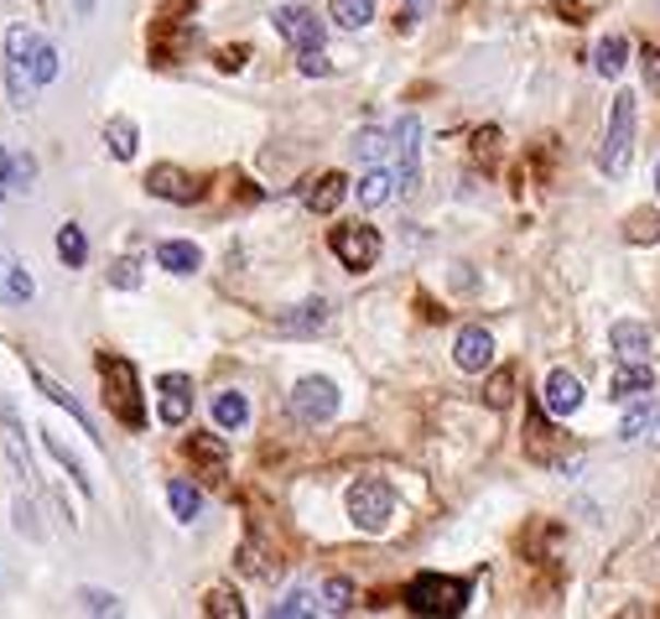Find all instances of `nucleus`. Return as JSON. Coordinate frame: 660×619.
Segmentation results:
<instances>
[{
  "mask_svg": "<svg viewBox=\"0 0 660 619\" xmlns=\"http://www.w3.org/2000/svg\"><path fill=\"white\" fill-rule=\"evenodd\" d=\"M135 141H141V130H135V120H126V115H115L105 126V147L115 151V162H130V156H135Z\"/></svg>",
  "mask_w": 660,
  "mask_h": 619,
  "instance_id": "27",
  "label": "nucleus"
},
{
  "mask_svg": "<svg viewBox=\"0 0 660 619\" xmlns=\"http://www.w3.org/2000/svg\"><path fill=\"white\" fill-rule=\"evenodd\" d=\"M79 604H84V615H120V598L105 588H79Z\"/></svg>",
  "mask_w": 660,
  "mask_h": 619,
  "instance_id": "38",
  "label": "nucleus"
},
{
  "mask_svg": "<svg viewBox=\"0 0 660 619\" xmlns=\"http://www.w3.org/2000/svg\"><path fill=\"white\" fill-rule=\"evenodd\" d=\"M239 63H245V47H224V52H219V68H229V73H235Z\"/></svg>",
  "mask_w": 660,
  "mask_h": 619,
  "instance_id": "46",
  "label": "nucleus"
},
{
  "mask_svg": "<svg viewBox=\"0 0 660 619\" xmlns=\"http://www.w3.org/2000/svg\"><path fill=\"white\" fill-rule=\"evenodd\" d=\"M650 385H656L650 364H645V360H624V370L614 375V401H635V396H645Z\"/></svg>",
  "mask_w": 660,
  "mask_h": 619,
  "instance_id": "22",
  "label": "nucleus"
},
{
  "mask_svg": "<svg viewBox=\"0 0 660 619\" xmlns=\"http://www.w3.org/2000/svg\"><path fill=\"white\" fill-rule=\"evenodd\" d=\"M73 16H94V0H73Z\"/></svg>",
  "mask_w": 660,
  "mask_h": 619,
  "instance_id": "49",
  "label": "nucleus"
},
{
  "mask_svg": "<svg viewBox=\"0 0 660 619\" xmlns=\"http://www.w3.org/2000/svg\"><path fill=\"white\" fill-rule=\"evenodd\" d=\"M422 5H426V0H411V5H405V16H401V26L416 22V11H422Z\"/></svg>",
  "mask_w": 660,
  "mask_h": 619,
  "instance_id": "48",
  "label": "nucleus"
},
{
  "mask_svg": "<svg viewBox=\"0 0 660 619\" xmlns=\"http://www.w3.org/2000/svg\"><path fill=\"white\" fill-rule=\"evenodd\" d=\"M609 343H614L618 360H650V354H656V334L635 318H618L614 328H609Z\"/></svg>",
  "mask_w": 660,
  "mask_h": 619,
  "instance_id": "15",
  "label": "nucleus"
},
{
  "mask_svg": "<svg viewBox=\"0 0 660 619\" xmlns=\"http://www.w3.org/2000/svg\"><path fill=\"white\" fill-rule=\"evenodd\" d=\"M452 364H458L463 375L490 370V364H494V334H490V328H463L458 343H452Z\"/></svg>",
  "mask_w": 660,
  "mask_h": 619,
  "instance_id": "13",
  "label": "nucleus"
},
{
  "mask_svg": "<svg viewBox=\"0 0 660 619\" xmlns=\"http://www.w3.org/2000/svg\"><path fill=\"white\" fill-rule=\"evenodd\" d=\"M396 183L401 192L422 188V120L416 115H401V126H396Z\"/></svg>",
  "mask_w": 660,
  "mask_h": 619,
  "instance_id": "8",
  "label": "nucleus"
},
{
  "mask_svg": "<svg viewBox=\"0 0 660 619\" xmlns=\"http://www.w3.org/2000/svg\"><path fill=\"white\" fill-rule=\"evenodd\" d=\"M396 188H401V183H396V172H385V167H369L360 177V203L364 209H380V203H390V198H396Z\"/></svg>",
  "mask_w": 660,
  "mask_h": 619,
  "instance_id": "21",
  "label": "nucleus"
},
{
  "mask_svg": "<svg viewBox=\"0 0 660 619\" xmlns=\"http://www.w3.org/2000/svg\"><path fill=\"white\" fill-rule=\"evenodd\" d=\"M109 281H115L120 292H135V287H141V266H135V260H115V266H109Z\"/></svg>",
  "mask_w": 660,
  "mask_h": 619,
  "instance_id": "41",
  "label": "nucleus"
},
{
  "mask_svg": "<svg viewBox=\"0 0 660 619\" xmlns=\"http://www.w3.org/2000/svg\"><path fill=\"white\" fill-rule=\"evenodd\" d=\"M271 22H276V32H281V37H286L292 47H297V52H318L322 37H328V26H322L318 16L307 11V5H281Z\"/></svg>",
  "mask_w": 660,
  "mask_h": 619,
  "instance_id": "9",
  "label": "nucleus"
},
{
  "mask_svg": "<svg viewBox=\"0 0 660 619\" xmlns=\"http://www.w3.org/2000/svg\"><path fill=\"white\" fill-rule=\"evenodd\" d=\"M469 577H448V573H416L405 583V604L416 615H463L469 609Z\"/></svg>",
  "mask_w": 660,
  "mask_h": 619,
  "instance_id": "2",
  "label": "nucleus"
},
{
  "mask_svg": "<svg viewBox=\"0 0 660 619\" xmlns=\"http://www.w3.org/2000/svg\"><path fill=\"white\" fill-rule=\"evenodd\" d=\"M0 443H5V458H11V469H16V479H22L26 490L37 484V464H32V453H26V428L22 417H16V406H0Z\"/></svg>",
  "mask_w": 660,
  "mask_h": 619,
  "instance_id": "11",
  "label": "nucleus"
},
{
  "mask_svg": "<svg viewBox=\"0 0 660 619\" xmlns=\"http://www.w3.org/2000/svg\"><path fill=\"white\" fill-rule=\"evenodd\" d=\"M650 422H656V401H650V396H635V406L624 411V428H618V437H639Z\"/></svg>",
  "mask_w": 660,
  "mask_h": 619,
  "instance_id": "35",
  "label": "nucleus"
},
{
  "mask_svg": "<svg viewBox=\"0 0 660 619\" xmlns=\"http://www.w3.org/2000/svg\"><path fill=\"white\" fill-rule=\"evenodd\" d=\"M167 505H172V515H177V521H198V515H203V494L192 490L188 479H172L167 484Z\"/></svg>",
  "mask_w": 660,
  "mask_h": 619,
  "instance_id": "28",
  "label": "nucleus"
},
{
  "mask_svg": "<svg viewBox=\"0 0 660 619\" xmlns=\"http://www.w3.org/2000/svg\"><path fill=\"white\" fill-rule=\"evenodd\" d=\"M639 73H645V89L660 100V47H639Z\"/></svg>",
  "mask_w": 660,
  "mask_h": 619,
  "instance_id": "39",
  "label": "nucleus"
},
{
  "mask_svg": "<svg viewBox=\"0 0 660 619\" xmlns=\"http://www.w3.org/2000/svg\"><path fill=\"white\" fill-rule=\"evenodd\" d=\"M650 443H660V417H656V437H650Z\"/></svg>",
  "mask_w": 660,
  "mask_h": 619,
  "instance_id": "50",
  "label": "nucleus"
},
{
  "mask_svg": "<svg viewBox=\"0 0 660 619\" xmlns=\"http://www.w3.org/2000/svg\"><path fill=\"white\" fill-rule=\"evenodd\" d=\"M656 188H660V167H656Z\"/></svg>",
  "mask_w": 660,
  "mask_h": 619,
  "instance_id": "51",
  "label": "nucleus"
},
{
  "mask_svg": "<svg viewBox=\"0 0 660 619\" xmlns=\"http://www.w3.org/2000/svg\"><path fill=\"white\" fill-rule=\"evenodd\" d=\"M339 385L333 381H322V375H307V381H297L292 385V417L297 422H307V428H322V422H333L339 417Z\"/></svg>",
  "mask_w": 660,
  "mask_h": 619,
  "instance_id": "5",
  "label": "nucleus"
},
{
  "mask_svg": "<svg viewBox=\"0 0 660 619\" xmlns=\"http://www.w3.org/2000/svg\"><path fill=\"white\" fill-rule=\"evenodd\" d=\"M43 448L52 453L58 464H63V469H68V479H73L79 490H84V494H94V479H89V469H84V464H79V453L68 448V443H63V437H58V432H43Z\"/></svg>",
  "mask_w": 660,
  "mask_h": 619,
  "instance_id": "24",
  "label": "nucleus"
},
{
  "mask_svg": "<svg viewBox=\"0 0 660 619\" xmlns=\"http://www.w3.org/2000/svg\"><path fill=\"white\" fill-rule=\"evenodd\" d=\"M396 515V490L385 479H354L349 484V521L360 532H385Z\"/></svg>",
  "mask_w": 660,
  "mask_h": 619,
  "instance_id": "4",
  "label": "nucleus"
},
{
  "mask_svg": "<svg viewBox=\"0 0 660 619\" xmlns=\"http://www.w3.org/2000/svg\"><path fill=\"white\" fill-rule=\"evenodd\" d=\"M32 292H37V281H32V271H26L22 260H11V266H0V297L11 302H32Z\"/></svg>",
  "mask_w": 660,
  "mask_h": 619,
  "instance_id": "26",
  "label": "nucleus"
},
{
  "mask_svg": "<svg viewBox=\"0 0 660 619\" xmlns=\"http://www.w3.org/2000/svg\"><path fill=\"white\" fill-rule=\"evenodd\" d=\"M188 458L209 474V479H219L224 464H229V448H224V437H213V432H192V437H188Z\"/></svg>",
  "mask_w": 660,
  "mask_h": 619,
  "instance_id": "20",
  "label": "nucleus"
},
{
  "mask_svg": "<svg viewBox=\"0 0 660 619\" xmlns=\"http://www.w3.org/2000/svg\"><path fill=\"white\" fill-rule=\"evenodd\" d=\"M302 73H307V79H328V73H333V63L322 58V47L318 52H302Z\"/></svg>",
  "mask_w": 660,
  "mask_h": 619,
  "instance_id": "44",
  "label": "nucleus"
},
{
  "mask_svg": "<svg viewBox=\"0 0 660 619\" xmlns=\"http://www.w3.org/2000/svg\"><path fill=\"white\" fill-rule=\"evenodd\" d=\"M556 11H562V16H567V22H582V5H577V0H556Z\"/></svg>",
  "mask_w": 660,
  "mask_h": 619,
  "instance_id": "47",
  "label": "nucleus"
},
{
  "mask_svg": "<svg viewBox=\"0 0 660 619\" xmlns=\"http://www.w3.org/2000/svg\"><path fill=\"white\" fill-rule=\"evenodd\" d=\"M349 604H354V583H349V577H328V583H322V609H328V615H343Z\"/></svg>",
  "mask_w": 660,
  "mask_h": 619,
  "instance_id": "37",
  "label": "nucleus"
},
{
  "mask_svg": "<svg viewBox=\"0 0 660 619\" xmlns=\"http://www.w3.org/2000/svg\"><path fill=\"white\" fill-rule=\"evenodd\" d=\"M156 266L172 271V277H192V271L203 266V250H198L192 240H162V245H156Z\"/></svg>",
  "mask_w": 660,
  "mask_h": 619,
  "instance_id": "19",
  "label": "nucleus"
},
{
  "mask_svg": "<svg viewBox=\"0 0 660 619\" xmlns=\"http://www.w3.org/2000/svg\"><path fill=\"white\" fill-rule=\"evenodd\" d=\"M328 323H333V302H328V297H307V302H297L292 313H281L276 334H286V339H313V334H322Z\"/></svg>",
  "mask_w": 660,
  "mask_h": 619,
  "instance_id": "10",
  "label": "nucleus"
},
{
  "mask_svg": "<svg viewBox=\"0 0 660 619\" xmlns=\"http://www.w3.org/2000/svg\"><path fill=\"white\" fill-rule=\"evenodd\" d=\"M0 198H16V156L0 147Z\"/></svg>",
  "mask_w": 660,
  "mask_h": 619,
  "instance_id": "43",
  "label": "nucleus"
},
{
  "mask_svg": "<svg viewBox=\"0 0 660 619\" xmlns=\"http://www.w3.org/2000/svg\"><path fill=\"white\" fill-rule=\"evenodd\" d=\"M593 63L603 79H624V68H629V37H603L593 52Z\"/></svg>",
  "mask_w": 660,
  "mask_h": 619,
  "instance_id": "25",
  "label": "nucleus"
},
{
  "mask_svg": "<svg viewBox=\"0 0 660 619\" xmlns=\"http://www.w3.org/2000/svg\"><path fill=\"white\" fill-rule=\"evenodd\" d=\"M11 515H16V532H22V536H32V541H43V536H47L43 515H37V505H32L26 494H16V500H11Z\"/></svg>",
  "mask_w": 660,
  "mask_h": 619,
  "instance_id": "34",
  "label": "nucleus"
},
{
  "mask_svg": "<svg viewBox=\"0 0 660 619\" xmlns=\"http://www.w3.org/2000/svg\"><path fill=\"white\" fill-rule=\"evenodd\" d=\"M146 188H151V198H162V203H192V198H198V183H192L182 167H151Z\"/></svg>",
  "mask_w": 660,
  "mask_h": 619,
  "instance_id": "17",
  "label": "nucleus"
},
{
  "mask_svg": "<svg viewBox=\"0 0 660 619\" xmlns=\"http://www.w3.org/2000/svg\"><path fill=\"white\" fill-rule=\"evenodd\" d=\"M541 406H546L552 417H573L577 406H582V381H577L573 370H552L546 385H541Z\"/></svg>",
  "mask_w": 660,
  "mask_h": 619,
  "instance_id": "14",
  "label": "nucleus"
},
{
  "mask_svg": "<svg viewBox=\"0 0 660 619\" xmlns=\"http://www.w3.org/2000/svg\"><path fill=\"white\" fill-rule=\"evenodd\" d=\"M99 381H105V406L115 411V422H126L130 432L146 428V406H141V375L126 354H99Z\"/></svg>",
  "mask_w": 660,
  "mask_h": 619,
  "instance_id": "1",
  "label": "nucleus"
},
{
  "mask_svg": "<svg viewBox=\"0 0 660 619\" xmlns=\"http://www.w3.org/2000/svg\"><path fill=\"white\" fill-rule=\"evenodd\" d=\"M209 406H213V422H219L224 432H239L245 422H250V401H245L239 390H219Z\"/></svg>",
  "mask_w": 660,
  "mask_h": 619,
  "instance_id": "23",
  "label": "nucleus"
},
{
  "mask_svg": "<svg viewBox=\"0 0 660 619\" xmlns=\"http://www.w3.org/2000/svg\"><path fill=\"white\" fill-rule=\"evenodd\" d=\"M629 162H635V94H618L603 151H598V167H603V177H629Z\"/></svg>",
  "mask_w": 660,
  "mask_h": 619,
  "instance_id": "3",
  "label": "nucleus"
},
{
  "mask_svg": "<svg viewBox=\"0 0 660 619\" xmlns=\"http://www.w3.org/2000/svg\"><path fill=\"white\" fill-rule=\"evenodd\" d=\"M343 198H349V177H343V172H322L318 183H313V188L302 192V203H307L313 214H333V209H339Z\"/></svg>",
  "mask_w": 660,
  "mask_h": 619,
  "instance_id": "18",
  "label": "nucleus"
},
{
  "mask_svg": "<svg viewBox=\"0 0 660 619\" xmlns=\"http://www.w3.org/2000/svg\"><path fill=\"white\" fill-rule=\"evenodd\" d=\"M333 22L343 32H360V26L375 22V0H333Z\"/></svg>",
  "mask_w": 660,
  "mask_h": 619,
  "instance_id": "30",
  "label": "nucleus"
},
{
  "mask_svg": "<svg viewBox=\"0 0 660 619\" xmlns=\"http://www.w3.org/2000/svg\"><path fill=\"white\" fill-rule=\"evenodd\" d=\"M26 375H32V385L43 390L47 401H52V406H63L68 417H73V422L84 428V437H94V443H105V437H99V428H94V417H89V411H84V401H79V396H73L68 385H58V381H52V375H47V370H37V364H26Z\"/></svg>",
  "mask_w": 660,
  "mask_h": 619,
  "instance_id": "12",
  "label": "nucleus"
},
{
  "mask_svg": "<svg viewBox=\"0 0 660 619\" xmlns=\"http://www.w3.org/2000/svg\"><path fill=\"white\" fill-rule=\"evenodd\" d=\"M32 183H37V162L32 156H16V198L32 192Z\"/></svg>",
  "mask_w": 660,
  "mask_h": 619,
  "instance_id": "45",
  "label": "nucleus"
},
{
  "mask_svg": "<svg viewBox=\"0 0 660 619\" xmlns=\"http://www.w3.org/2000/svg\"><path fill=\"white\" fill-rule=\"evenodd\" d=\"M203 615H209V619H245V604H239L235 588H209V598H203Z\"/></svg>",
  "mask_w": 660,
  "mask_h": 619,
  "instance_id": "33",
  "label": "nucleus"
},
{
  "mask_svg": "<svg viewBox=\"0 0 660 619\" xmlns=\"http://www.w3.org/2000/svg\"><path fill=\"white\" fill-rule=\"evenodd\" d=\"M624 235L635 240V245H656V240H660V214H656V209H639V214H629Z\"/></svg>",
  "mask_w": 660,
  "mask_h": 619,
  "instance_id": "36",
  "label": "nucleus"
},
{
  "mask_svg": "<svg viewBox=\"0 0 660 619\" xmlns=\"http://www.w3.org/2000/svg\"><path fill=\"white\" fill-rule=\"evenodd\" d=\"M58 260H63L68 271H79V266L89 260V240H84L79 224H63V230H58Z\"/></svg>",
  "mask_w": 660,
  "mask_h": 619,
  "instance_id": "29",
  "label": "nucleus"
},
{
  "mask_svg": "<svg viewBox=\"0 0 660 619\" xmlns=\"http://www.w3.org/2000/svg\"><path fill=\"white\" fill-rule=\"evenodd\" d=\"M510 390H515V375L505 370V375H494V381H490V390H484V401H490L494 411H499V406H510Z\"/></svg>",
  "mask_w": 660,
  "mask_h": 619,
  "instance_id": "42",
  "label": "nucleus"
},
{
  "mask_svg": "<svg viewBox=\"0 0 660 619\" xmlns=\"http://www.w3.org/2000/svg\"><path fill=\"white\" fill-rule=\"evenodd\" d=\"M354 151H360L364 162H385V151H396V130H360L354 136Z\"/></svg>",
  "mask_w": 660,
  "mask_h": 619,
  "instance_id": "32",
  "label": "nucleus"
},
{
  "mask_svg": "<svg viewBox=\"0 0 660 619\" xmlns=\"http://www.w3.org/2000/svg\"><path fill=\"white\" fill-rule=\"evenodd\" d=\"M32 37H26V26L16 22L5 32V94H11V109H32Z\"/></svg>",
  "mask_w": 660,
  "mask_h": 619,
  "instance_id": "6",
  "label": "nucleus"
},
{
  "mask_svg": "<svg viewBox=\"0 0 660 619\" xmlns=\"http://www.w3.org/2000/svg\"><path fill=\"white\" fill-rule=\"evenodd\" d=\"M328 245H333V256H339L349 271H369V266L380 260V230H369V224H339V230L328 235Z\"/></svg>",
  "mask_w": 660,
  "mask_h": 619,
  "instance_id": "7",
  "label": "nucleus"
},
{
  "mask_svg": "<svg viewBox=\"0 0 660 619\" xmlns=\"http://www.w3.org/2000/svg\"><path fill=\"white\" fill-rule=\"evenodd\" d=\"M58 79V47L47 37H32V84H52Z\"/></svg>",
  "mask_w": 660,
  "mask_h": 619,
  "instance_id": "31",
  "label": "nucleus"
},
{
  "mask_svg": "<svg viewBox=\"0 0 660 619\" xmlns=\"http://www.w3.org/2000/svg\"><path fill=\"white\" fill-rule=\"evenodd\" d=\"M313 609H318V604H313V594H302V588H297V594H286L276 604V619H297V615H313Z\"/></svg>",
  "mask_w": 660,
  "mask_h": 619,
  "instance_id": "40",
  "label": "nucleus"
},
{
  "mask_svg": "<svg viewBox=\"0 0 660 619\" xmlns=\"http://www.w3.org/2000/svg\"><path fill=\"white\" fill-rule=\"evenodd\" d=\"M188 411H192V381L188 375H162V406H156V417L167 428H182Z\"/></svg>",
  "mask_w": 660,
  "mask_h": 619,
  "instance_id": "16",
  "label": "nucleus"
}]
</instances>
